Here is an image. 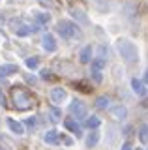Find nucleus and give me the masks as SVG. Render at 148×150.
Returning a JSON list of instances; mask_svg holds the SVG:
<instances>
[{
    "instance_id": "obj_19",
    "label": "nucleus",
    "mask_w": 148,
    "mask_h": 150,
    "mask_svg": "<svg viewBox=\"0 0 148 150\" xmlns=\"http://www.w3.org/2000/svg\"><path fill=\"white\" fill-rule=\"evenodd\" d=\"M49 116L53 122H60L62 120V111L58 109V107H49Z\"/></svg>"
},
{
    "instance_id": "obj_23",
    "label": "nucleus",
    "mask_w": 148,
    "mask_h": 150,
    "mask_svg": "<svg viewBox=\"0 0 148 150\" xmlns=\"http://www.w3.org/2000/svg\"><path fill=\"white\" fill-rule=\"evenodd\" d=\"M26 68H30V69H34V68H38V64H39V58L38 56H30V58H26Z\"/></svg>"
},
{
    "instance_id": "obj_10",
    "label": "nucleus",
    "mask_w": 148,
    "mask_h": 150,
    "mask_svg": "<svg viewBox=\"0 0 148 150\" xmlns=\"http://www.w3.org/2000/svg\"><path fill=\"white\" fill-rule=\"evenodd\" d=\"M13 73H19V66H15V64H4V66H0V79L8 77V75H13Z\"/></svg>"
},
{
    "instance_id": "obj_31",
    "label": "nucleus",
    "mask_w": 148,
    "mask_h": 150,
    "mask_svg": "<svg viewBox=\"0 0 148 150\" xmlns=\"http://www.w3.org/2000/svg\"><path fill=\"white\" fill-rule=\"evenodd\" d=\"M0 105H6V98H4V94H2V90H0Z\"/></svg>"
},
{
    "instance_id": "obj_34",
    "label": "nucleus",
    "mask_w": 148,
    "mask_h": 150,
    "mask_svg": "<svg viewBox=\"0 0 148 150\" xmlns=\"http://www.w3.org/2000/svg\"><path fill=\"white\" fill-rule=\"evenodd\" d=\"M144 83H148V69L144 71Z\"/></svg>"
},
{
    "instance_id": "obj_25",
    "label": "nucleus",
    "mask_w": 148,
    "mask_h": 150,
    "mask_svg": "<svg viewBox=\"0 0 148 150\" xmlns=\"http://www.w3.org/2000/svg\"><path fill=\"white\" fill-rule=\"evenodd\" d=\"M90 73H92L90 77H92V81H94V83H101V81H103V75H101V71H98V69H92Z\"/></svg>"
},
{
    "instance_id": "obj_11",
    "label": "nucleus",
    "mask_w": 148,
    "mask_h": 150,
    "mask_svg": "<svg viewBox=\"0 0 148 150\" xmlns=\"http://www.w3.org/2000/svg\"><path fill=\"white\" fill-rule=\"evenodd\" d=\"M131 88H133V92L137 94V96H146V88H144V83L142 81H139V79H131Z\"/></svg>"
},
{
    "instance_id": "obj_3",
    "label": "nucleus",
    "mask_w": 148,
    "mask_h": 150,
    "mask_svg": "<svg viewBox=\"0 0 148 150\" xmlns=\"http://www.w3.org/2000/svg\"><path fill=\"white\" fill-rule=\"evenodd\" d=\"M56 32L64 40H73V38H79L81 32H79V26L71 21H60L56 25Z\"/></svg>"
},
{
    "instance_id": "obj_29",
    "label": "nucleus",
    "mask_w": 148,
    "mask_h": 150,
    "mask_svg": "<svg viewBox=\"0 0 148 150\" xmlns=\"http://www.w3.org/2000/svg\"><path fill=\"white\" fill-rule=\"evenodd\" d=\"M62 143H64V144H68V146H71V144H73V141L69 139V137H62Z\"/></svg>"
},
{
    "instance_id": "obj_21",
    "label": "nucleus",
    "mask_w": 148,
    "mask_h": 150,
    "mask_svg": "<svg viewBox=\"0 0 148 150\" xmlns=\"http://www.w3.org/2000/svg\"><path fill=\"white\" fill-rule=\"evenodd\" d=\"M139 139H141V143H148V126L146 124L139 126Z\"/></svg>"
},
{
    "instance_id": "obj_32",
    "label": "nucleus",
    "mask_w": 148,
    "mask_h": 150,
    "mask_svg": "<svg viewBox=\"0 0 148 150\" xmlns=\"http://www.w3.org/2000/svg\"><path fill=\"white\" fill-rule=\"evenodd\" d=\"M120 150H133V148H131V144H129V143H124V144H122V148H120Z\"/></svg>"
},
{
    "instance_id": "obj_28",
    "label": "nucleus",
    "mask_w": 148,
    "mask_h": 150,
    "mask_svg": "<svg viewBox=\"0 0 148 150\" xmlns=\"http://www.w3.org/2000/svg\"><path fill=\"white\" fill-rule=\"evenodd\" d=\"M25 79H26L28 83H32V84L36 83V77H34V75H28V73H26V75H25Z\"/></svg>"
},
{
    "instance_id": "obj_7",
    "label": "nucleus",
    "mask_w": 148,
    "mask_h": 150,
    "mask_svg": "<svg viewBox=\"0 0 148 150\" xmlns=\"http://www.w3.org/2000/svg\"><path fill=\"white\" fill-rule=\"evenodd\" d=\"M41 43H43V49L47 51V53H54V51H56V40H54L53 34H45L43 40H41Z\"/></svg>"
},
{
    "instance_id": "obj_6",
    "label": "nucleus",
    "mask_w": 148,
    "mask_h": 150,
    "mask_svg": "<svg viewBox=\"0 0 148 150\" xmlns=\"http://www.w3.org/2000/svg\"><path fill=\"white\" fill-rule=\"evenodd\" d=\"M109 111H111V116H113V118H116V120H124L128 116V109L122 105V103H120V105H113Z\"/></svg>"
},
{
    "instance_id": "obj_5",
    "label": "nucleus",
    "mask_w": 148,
    "mask_h": 150,
    "mask_svg": "<svg viewBox=\"0 0 148 150\" xmlns=\"http://www.w3.org/2000/svg\"><path fill=\"white\" fill-rule=\"evenodd\" d=\"M69 112H71L73 116H77V118H85L86 116V105L79 100L71 101V105H69Z\"/></svg>"
},
{
    "instance_id": "obj_2",
    "label": "nucleus",
    "mask_w": 148,
    "mask_h": 150,
    "mask_svg": "<svg viewBox=\"0 0 148 150\" xmlns=\"http://www.w3.org/2000/svg\"><path fill=\"white\" fill-rule=\"evenodd\" d=\"M116 49H118L120 56H122L128 64H135L139 60V51H137L135 43H131L129 40H118Z\"/></svg>"
},
{
    "instance_id": "obj_26",
    "label": "nucleus",
    "mask_w": 148,
    "mask_h": 150,
    "mask_svg": "<svg viewBox=\"0 0 148 150\" xmlns=\"http://www.w3.org/2000/svg\"><path fill=\"white\" fill-rule=\"evenodd\" d=\"M75 86H79V90H82V92H90V86L86 83H75Z\"/></svg>"
},
{
    "instance_id": "obj_27",
    "label": "nucleus",
    "mask_w": 148,
    "mask_h": 150,
    "mask_svg": "<svg viewBox=\"0 0 148 150\" xmlns=\"http://www.w3.org/2000/svg\"><path fill=\"white\" fill-rule=\"evenodd\" d=\"M25 124L28 126V128H34V126H36V118H34V116H30V118H26Z\"/></svg>"
},
{
    "instance_id": "obj_30",
    "label": "nucleus",
    "mask_w": 148,
    "mask_h": 150,
    "mask_svg": "<svg viewBox=\"0 0 148 150\" xmlns=\"http://www.w3.org/2000/svg\"><path fill=\"white\" fill-rule=\"evenodd\" d=\"M41 4H45V6H49V8H53L54 6V2H51V0H39Z\"/></svg>"
},
{
    "instance_id": "obj_15",
    "label": "nucleus",
    "mask_w": 148,
    "mask_h": 150,
    "mask_svg": "<svg viewBox=\"0 0 148 150\" xmlns=\"http://www.w3.org/2000/svg\"><path fill=\"white\" fill-rule=\"evenodd\" d=\"M79 60H81L82 64H88V62H92V45H86L85 49L81 51Z\"/></svg>"
},
{
    "instance_id": "obj_9",
    "label": "nucleus",
    "mask_w": 148,
    "mask_h": 150,
    "mask_svg": "<svg viewBox=\"0 0 148 150\" xmlns=\"http://www.w3.org/2000/svg\"><path fill=\"white\" fill-rule=\"evenodd\" d=\"M66 98H68V92L64 90V88H53V90H51V100L54 103H62Z\"/></svg>"
},
{
    "instance_id": "obj_20",
    "label": "nucleus",
    "mask_w": 148,
    "mask_h": 150,
    "mask_svg": "<svg viewBox=\"0 0 148 150\" xmlns=\"http://www.w3.org/2000/svg\"><path fill=\"white\" fill-rule=\"evenodd\" d=\"M105 66H107V60H105V58H99V56H98V58L92 60V69H98V71H101Z\"/></svg>"
},
{
    "instance_id": "obj_24",
    "label": "nucleus",
    "mask_w": 148,
    "mask_h": 150,
    "mask_svg": "<svg viewBox=\"0 0 148 150\" xmlns=\"http://www.w3.org/2000/svg\"><path fill=\"white\" fill-rule=\"evenodd\" d=\"M41 79H45V81H56V75H53L51 69H41Z\"/></svg>"
},
{
    "instance_id": "obj_12",
    "label": "nucleus",
    "mask_w": 148,
    "mask_h": 150,
    "mask_svg": "<svg viewBox=\"0 0 148 150\" xmlns=\"http://www.w3.org/2000/svg\"><path fill=\"white\" fill-rule=\"evenodd\" d=\"M71 17L73 19H77V21L81 23V25H88V17L85 15V11H82V9H79V8H71Z\"/></svg>"
},
{
    "instance_id": "obj_13",
    "label": "nucleus",
    "mask_w": 148,
    "mask_h": 150,
    "mask_svg": "<svg viewBox=\"0 0 148 150\" xmlns=\"http://www.w3.org/2000/svg\"><path fill=\"white\" fill-rule=\"evenodd\" d=\"M8 126H10V129L13 131V133H17V135H23V133H25V126H23L21 122L13 120V118H8Z\"/></svg>"
},
{
    "instance_id": "obj_4",
    "label": "nucleus",
    "mask_w": 148,
    "mask_h": 150,
    "mask_svg": "<svg viewBox=\"0 0 148 150\" xmlns=\"http://www.w3.org/2000/svg\"><path fill=\"white\" fill-rule=\"evenodd\" d=\"M10 25L13 28V32H15L17 36H21V38H25V36H28V34H34V32L39 30V26L36 25V23H34V25H25L23 19H11Z\"/></svg>"
},
{
    "instance_id": "obj_16",
    "label": "nucleus",
    "mask_w": 148,
    "mask_h": 150,
    "mask_svg": "<svg viewBox=\"0 0 148 150\" xmlns=\"http://www.w3.org/2000/svg\"><path fill=\"white\" fill-rule=\"evenodd\" d=\"M36 25L41 26V25H49L51 23V15L49 13H43V11H39V13H36Z\"/></svg>"
},
{
    "instance_id": "obj_35",
    "label": "nucleus",
    "mask_w": 148,
    "mask_h": 150,
    "mask_svg": "<svg viewBox=\"0 0 148 150\" xmlns=\"http://www.w3.org/2000/svg\"><path fill=\"white\" fill-rule=\"evenodd\" d=\"M137 150H142V148H137Z\"/></svg>"
},
{
    "instance_id": "obj_17",
    "label": "nucleus",
    "mask_w": 148,
    "mask_h": 150,
    "mask_svg": "<svg viewBox=\"0 0 148 150\" xmlns=\"http://www.w3.org/2000/svg\"><path fill=\"white\" fill-rule=\"evenodd\" d=\"M99 124H101V118H99V116H94V115L88 116V118L85 120V126H86V128H90V129H96Z\"/></svg>"
},
{
    "instance_id": "obj_1",
    "label": "nucleus",
    "mask_w": 148,
    "mask_h": 150,
    "mask_svg": "<svg viewBox=\"0 0 148 150\" xmlns=\"http://www.w3.org/2000/svg\"><path fill=\"white\" fill-rule=\"evenodd\" d=\"M11 100H13L15 109H19V111H28V109L34 107V98H32L30 92L23 86H13L11 88Z\"/></svg>"
},
{
    "instance_id": "obj_8",
    "label": "nucleus",
    "mask_w": 148,
    "mask_h": 150,
    "mask_svg": "<svg viewBox=\"0 0 148 150\" xmlns=\"http://www.w3.org/2000/svg\"><path fill=\"white\" fill-rule=\"evenodd\" d=\"M64 126H66V128L71 131V133H75L77 137H81V135H82V128L79 126V122H77V120H73V118H66V120H64Z\"/></svg>"
},
{
    "instance_id": "obj_22",
    "label": "nucleus",
    "mask_w": 148,
    "mask_h": 150,
    "mask_svg": "<svg viewBox=\"0 0 148 150\" xmlns=\"http://www.w3.org/2000/svg\"><path fill=\"white\" fill-rule=\"evenodd\" d=\"M98 141H99V133L98 131H92V133L88 135V139H86V146H96V144H98Z\"/></svg>"
},
{
    "instance_id": "obj_33",
    "label": "nucleus",
    "mask_w": 148,
    "mask_h": 150,
    "mask_svg": "<svg viewBox=\"0 0 148 150\" xmlns=\"http://www.w3.org/2000/svg\"><path fill=\"white\" fill-rule=\"evenodd\" d=\"M4 23H6V19H4V15H2V13H0V26H2Z\"/></svg>"
},
{
    "instance_id": "obj_18",
    "label": "nucleus",
    "mask_w": 148,
    "mask_h": 150,
    "mask_svg": "<svg viewBox=\"0 0 148 150\" xmlns=\"http://www.w3.org/2000/svg\"><path fill=\"white\" fill-rule=\"evenodd\" d=\"M96 107H98V109H111V100L107 96H99L98 100H96Z\"/></svg>"
},
{
    "instance_id": "obj_14",
    "label": "nucleus",
    "mask_w": 148,
    "mask_h": 150,
    "mask_svg": "<svg viewBox=\"0 0 148 150\" xmlns=\"http://www.w3.org/2000/svg\"><path fill=\"white\" fill-rule=\"evenodd\" d=\"M43 141H45L47 144H56L58 141H60V135H58V131H54V129L47 131V133L43 135Z\"/></svg>"
}]
</instances>
